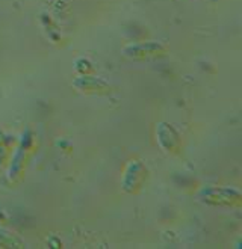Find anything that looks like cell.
<instances>
[{
    "label": "cell",
    "mask_w": 242,
    "mask_h": 249,
    "mask_svg": "<svg viewBox=\"0 0 242 249\" xmlns=\"http://www.w3.org/2000/svg\"><path fill=\"white\" fill-rule=\"evenodd\" d=\"M73 85L81 91L85 92H104L109 89V85L104 80L99 77H91V76H81L73 80Z\"/></svg>",
    "instance_id": "5b68a950"
},
{
    "label": "cell",
    "mask_w": 242,
    "mask_h": 249,
    "mask_svg": "<svg viewBox=\"0 0 242 249\" xmlns=\"http://www.w3.org/2000/svg\"><path fill=\"white\" fill-rule=\"evenodd\" d=\"M123 53L132 59H142V57H150L165 53V46L158 41H145V42H136L124 47Z\"/></svg>",
    "instance_id": "7a4b0ae2"
},
{
    "label": "cell",
    "mask_w": 242,
    "mask_h": 249,
    "mask_svg": "<svg viewBox=\"0 0 242 249\" xmlns=\"http://www.w3.org/2000/svg\"><path fill=\"white\" fill-rule=\"evenodd\" d=\"M144 166L141 162L138 160H133V162L129 163L126 172H124V177H123V189L126 192H133V189L136 186H140L144 180Z\"/></svg>",
    "instance_id": "3957f363"
},
{
    "label": "cell",
    "mask_w": 242,
    "mask_h": 249,
    "mask_svg": "<svg viewBox=\"0 0 242 249\" xmlns=\"http://www.w3.org/2000/svg\"><path fill=\"white\" fill-rule=\"evenodd\" d=\"M156 133H158V142L159 145L165 151H174L177 150L179 146V135L177 131L166 123H159L158 128H156Z\"/></svg>",
    "instance_id": "277c9868"
},
{
    "label": "cell",
    "mask_w": 242,
    "mask_h": 249,
    "mask_svg": "<svg viewBox=\"0 0 242 249\" xmlns=\"http://www.w3.org/2000/svg\"><path fill=\"white\" fill-rule=\"evenodd\" d=\"M0 246L2 248H24V243L21 242V239L14 236L8 230L0 228Z\"/></svg>",
    "instance_id": "8992f818"
},
{
    "label": "cell",
    "mask_w": 242,
    "mask_h": 249,
    "mask_svg": "<svg viewBox=\"0 0 242 249\" xmlns=\"http://www.w3.org/2000/svg\"><path fill=\"white\" fill-rule=\"evenodd\" d=\"M200 199L214 204V206H236L241 202V192L236 189H229V187H217V186H209L202 189L200 192Z\"/></svg>",
    "instance_id": "6da1fadb"
}]
</instances>
